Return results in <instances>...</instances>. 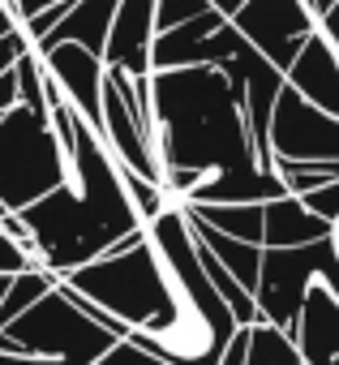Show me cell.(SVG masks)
<instances>
[{
  "label": "cell",
  "instance_id": "27",
  "mask_svg": "<svg viewBox=\"0 0 339 365\" xmlns=\"http://www.w3.org/2000/svg\"><path fill=\"white\" fill-rule=\"evenodd\" d=\"M9 5H14V14H18V18L26 22L31 14H39L43 5H56V0H9Z\"/></svg>",
  "mask_w": 339,
  "mask_h": 365
},
{
  "label": "cell",
  "instance_id": "18",
  "mask_svg": "<svg viewBox=\"0 0 339 365\" xmlns=\"http://www.w3.org/2000/svg\"><path fill=\"white\" fill-rule=\"evenodd\" d=\"M120 180H125V194H129V202H133V211H137L142 224H150L163 207L177 202L172 194L163 190V180H150V176H142V172H133V168H120Z\"/></svg>",
  "mask_w": 339,
  "mask_h": 365
},
{
  "label": "cell",
  "instance_id": "8",
  "mask_svg": "<svg viewBox=\"0 0 339 365\" xmlns=\"http://www.w3.org/2000/svg\"><path fill=\"white\" fill-rule=\"evenodd\" d=\"M271 155L288 159H339V116L301 99L288 82L271 112Z\"/></svg>",
  "mask_w": 339,
  "mask_h": 365
},
{
  "label": "cell",
  "instance_id": "15",
  "mask_svg": "<svg viewBox=\"0 0 339 365\" xmlns=\"http://www.w3.org/2000/svg\"><path fill=\"white\" fill-rule=\"evenodd\" d=\"M112 14H116V0H73V9H69L35 48H52V43H65V39H69V43H86L90 52L103 56Z\"/></svg>",
  "mask_w": 339,
  "mask_h": 365
},
{
  "label": "cell",
  "instance_id": "26",
  "mask_svg": "<svg viewBox=\"0 0 339 365\" xmlns=\"http://www.w3.org/2000/svg\"><path fill=\"white\" fill-rule=\"evenodd\" d=\"M318 26L326 31V39H330V43H335V52H339V9L322 14V18H318Z\"/></svg>",
  "mask_w": 339,
  "mask_h": 365
},
{
  "label": "cell",
  "instance_id": "33",
  "mask_svg": "<svg viewBox=\"0 0 339 365\" xmlns=\"http://www.w3.org/2000/svg\"><path fill=\"white\" fill-rule=\"evenodd\" d=\"M335 9H339V5H335Z\"/></svg>",
  "mask_w": 339,
  "mask_h": 365
},
{
  "label": "cell",
  "instance_id": "30",
  "mask_svg": "<svg viewBox=\"0 0 339 365\" xmlns=\"http://www.w3.org/2000/svg\"><path fill=\"white\" fill-rule=\"evenodd\" d=\"M5 288H9V275H5V271H0V297H5Z\"/></svg>",
  "mask_w": 339,
  "mask_h": 365
},
{
  "label": "cell",
  "instance_id": "10",
  "mask_svg": "<svg viewBox=\"0 0 339 365\" xmlns=\"http://www.w3.org/2000/svg\"><path fill=\"white\" fill-rule=\"evenodd\" d=\"M283 82H288L301 99H309L313 108L339 116V52H335V43L326 39L322 26L309 31V39L301 43V52H296L292 65L283 69Z\"/></svg>",
  "mask_w": 339,
  "mask_h": 365
},
{
  "label": "cell",
  "instance_id": "16",
  "mask_svg": "<svg viewBox=\"0 0 339 365\" xmlns=\"http://www.w3.org/2000/svg\"><path fill=\"white\" fill-rule=\"evenodd\" d=\"M185 207L232 237L262 241V202H185Z\"/></svg>",
  "mask_w": 339,
  "mask_h": 365
},
{
  "label": "cell",
  "instance_id": "12",
  "mask_svg": "<svg viewBox=\"0 0 339 365\" xmlns=\"http://www.w3.org/2000/svg\"><path fill=\"white\" fill-rule=\"evenodd\" d=\"M292 339L301 348V361H309V365L339 361V297L322 279L309 284L301 314L292 322Z\"/></svg>",
  "mask_w": 339,
  "mask_h": 365
},
{
  "label": "cell",
  "instance_id": "23",
  "mask_svg": "<svg viewBox=\"0 0 339 365\" xmlns=\"http://www.w3.org/2000/svg\"><path fill=\"white\" fill-rule=\"evenodd\" d=\"M26 48H31V39H26V31H22V26H14L9 35H0V73L14 69V61H18Z\"/></svg>",
  "mask_w": 339,
  "mask_h": 365
},
{
  "label": "cell",
  "instance_id": "3",
  "mask_svg": "<svg viewBox=\"0 0 339 365\" xmlns=\"http://www.w3.org/2000/svg\"><path fill=\"white\" fill-rule=\"evenodd\" d=\"M61 279H69L73 288H82L90 301H99L103 309H112L129 327H142V331L159 335L172 361H177V339H185L189 331H198L219 352V344L207 331V322L177 292V284H172V275H167L163 258L150 245V232H146V241H137V245H129L120 254H99V258L65 271Z\"/></svg>",
  "mask_w": 339,
  "mask_h": 365
},
{
  "label": "cell",
  "instance_id": "9",
  "mask_svg": "<svg viewBox=\"0 0 339 365\" xmlns=\"http://www.w3.org/2000/svg\"><path fill=\"white\" fill-rule=\"evenodd\" d=\"M48 65V73L56 78V86L65 91V99L99 129L103 125V78L108 65L99 52H90L86 43H52V48H35Z\"/></svg>",
  "mask_w": 339,
  "mask_h": 365
},
{
  "label": "cell",
  "instance_id": "32",
  "mask_svg": "<svg viewBox=\"0 0 339 365\" xmlns=\"http://www.w3.org/2000/svg\"><path fill=\"white\" fill-rule=\"evenodd\" d=\"M0 9H5V0H0Z\"/></svg>",
  "mask_w": 339,
  "mask_h": 365
},
{
  "label": "cell",
  "instance_id": "17",
  "mask_svg": "<svg viewBox=\"0 0 339 365\" xmlns=\"http://www.w3.org/2000/svg\"><path fill=\"white\" fill-rule=\"evenodd\" d=\"M249 327V352H245V365H275V361H296L301 365V348L292 339V331H283L279 322L271 318H254L245 322Z\"/></svg>",
  "mask_w": 339,
  "mask_h": 365
},
{
  "label": "cell",
  "instance_id": "6",
  "mask_svg": "<svg viewBox=\"0 0 339 365\" xmlns=\"http://www.w3.org/2000/svg\"><path fill=\"white\" fill-rule=\"evenodd\" d=\"M146 232H150V245H155V254L163 258L167 275H172L177 292L189 301V309L207 322V331H211V335H215V344L224 348V339H228L241 322L232 318L228 301H224V297L215 292V284L207 279L202 258H198V241H194V228H189V220H185L181 202L163 207V211L146 224Z\"/></svg>",
  "mask_w": 339,
  "mask_h": 365
},
{
  "label": "cell",
  "instance_id": "22",
  "mask_svg": "<svg viewBox=\"0 0 339 365\" xmlns=\"http://www.w3.org/2000/svg\"><path fill=\"white\" fill-rule=\"evenodd\" d=\"M39 258L22 245V241H14L5 228H0V271H5V275H14V271H22V267H35Z\"/></svg>",
  "mask_w": 339,
  "mask_h": 365
},
{
  "label": "cell",
  "instance_id": "28",
  "mask_svg": "<svg viewBox=\"0 0 339 365\" xmlns=\"http://www.w3.org/2000/svg\"><path fill=\"white\" fill-rule=\"evenodd\" d=\"M211 5H215L219 14H228V18H232V14H236V5H241V0H211Z\"/></svg>",
  "mask_w": 339,
  "mask_h": 365
},
{
  "label": "cell",
  "instance_id": "7",
  "mask_svg": "<svg viewBox=\"0 0 339 365\" xmlns=\"http://www.w3.org/2000/svg\"><path fill=\"white\" fill-rule=\"evenodd\" d=\"M232 26L279 69L292 65V56L301 52V43L309 39V31L318 26V14L309 0H241Z\"/></svg>",
  "mask_w": 339,
  "mask_h": 365
},
{
  "label": "cell",
  "instance_id": "29",
  "mask_svg": "<svg viewBox=\"0 0 339 365\" xmlns=\"http://www.w3.org/2000/svg\"><path fill=\"white\" fill-rule=\"evenodd\" d=\"M335 5H339V0H313V14H318V18H322V14H330V9H335Z\"/></svg>",
  "mask_w": 339,
  "mask_h": 365
},
{
  "label": "cell",
  "instance_id": "1",
  "mask_svg": "<svg viewBox=\"0 0 339 365\" xmlns=\"http://www.w3.org/2000/svg\"><path fill=\"white\" fill-rule=\"evenodd\" d=\"M150 103L159 163L207 172V180L181 202H266L288 194L279 176L258 163L241 99L219 65L150 69Z\"/></svg>",
  "mask_w": 339,
  "mask_h": 365
},
{
  "label": "cell",
  "instance_id": "24",
  "mask_svg": "<svg viewBox=\"0 0 339 365\" xmlns=\"http://www.w3.org/2000/svg\"><path fill=\"white\" fill-rule=\"evenodd\" d=\"M245 352H249V327L241 322L228 339H224V348H219V361L224 365H245Z\"/></svg>",
  "mask_w": 339,
  "mask_h": 365
},
{
  "label": "cell",
  "instance_id": "13",
  "mask_svg": "<svg viewBox=\"0 0 339 365\" xmlns=\"http://www.w3.org/2000/svg\"><path fill=\"white\" fill-rule=\"evenodd\" d=\"M330 220L313 215L296 194H279L262 202V245H305L318 237H330Z\"/></svg>",
  "mask_w": 339,
  "mask_h": 365
},
{
  "label": "cell",
  "instance_id": "21",
  "mask_svg": "<svg viewBox=\"0 0 339 365\" xmlns=\"http://www.w3.org/2000/svg\"><path fill=\"white\" fill-rule=\"evenodd\" d=\"M313 215H322V220H330V224H339V176L335 180H326V185H318V190H309V194H296Z\"/></svg>",
  "mask_w": 339,
  "mask_h": 365
},
{
  "label": "cell",
  "instance_id": "11",
  "mask_svg": "<svg viewBox=\"0 0 339 365\" xmlns=\"http://www.w3.org/2000/svg\"><path fill=\"white\" fill-rule=\"evenodd\" d=\"M150 43H155V0H116L103 65L125 73H150Z\"/></svg>",
  "mask_w": 339,
  "mask_h": 365
},
{
  "label": "cell",
  "instance_id": "20",
  "mask_svg": "<svg viewBox=\"0 0 339 365\" xmlns=\"http://www.w3.org/2000/svg\"><path fill=\"white\" fill-rule=\"evenodd\" d=\"M202 9H211V0H155V35L194 18V14H202Z\"/></svg>",
  "mask_w": 339,
  "mask_h": 365
},
{
  "label": "cell",
  "instance_id": "25",
  "mask_svg": "<svg viewBox=\"0 0 339 365\" xmlns=\"http://www.w3.org/2000/svg\"><path fill=\"white\" fill-rule=\"evenodd\" d=\"M14 103H18V73L5 69V73H0V116H5Z\"/></svg>",
  "mask_w": 339,
  "mask_h": 365
},
{
  "label": "cell",
  "instance_id": "19",
  "mask_svg": "<svg viewBox=\"0 0 339 365\" xmlns=\"http://www.w3.org/2000/svg\"><path fill=\"white\" fill-rule=\"evenodd\" d=\"M14 73H18V99L35 112H48V99H43V56L35 52V43L14 61Z\"/></svg>",
  "mask_w": 339,
  "mask_h": 365
},
{
  "label": "cell",
  "instance_id": "2",
  "mask_svg": "<svg viewBox=\"0 0 339 365\" xmlns=\"http://www.w3.org/2000/svg\"><path fill=\"white\" fill-rule=\"evenodd\" d=\"M18 220L31 228L39 262L52 267L56 275L99 258L116 237L142 224L125 194L116 155L108 150V142L99 138V129L86 116L73 129L65 180L56 190H48L43 198L26 202Z\"/></svg>",
  "mask_w": 339,
  "mask_h": 365
},
{
  "label": "cell",
  "instance_id": "4",
  "mask_svg": "<svg viewBox=\"0 0 339 365\" xmlns=\"http://www.w3.org/2000/svg\"><path fill=\"white\" fill-rule=\"evenodd\" d=\"M69 172V150L61 146L48 112L26 108L22 99L0 116V202L22 211L26 202L56 190Z\"/></svg>",
  "mask_w": 339,
  "mask_h": 365
},
{
  "label": "cell",
  "instance_id": "5",
  "mask_svg": "<svg viewBox=\"0 0 339 365\" xmlns=\"http://www.w3.org/2000/svg\"><path fill=\"white\" fill-rule=\"evenodd\" d=\"M9 335H18L39 361H78V365H99V356L112 348V331L86 318L61 288L43 292L31 309H22L14 322H5Z\"/></svg>",
  "mask_w": 339,
  "mask_h": 365
},
{
  "label": "cell",
  "instance_id": "31",
  "mask_svg": "<svg viewBox=\"0 0 339 365\" xmlns=\"http://www.w3.org/2000/svg\"><path fill=\"white\" fill-rule=\"evenodd\" d=\"M330 241H335V250H339V224H335V228H330Z\"/></svg>",
  "mask_w": 339,
  "mask_h": 365
},
{
  "label": "cell",
  "instance_id": "14",
  "mask_svg": "<svg viewBox=\"0 0 339 365\" xmlns=\"http://www.w3.org/2000/svg\"><path fill=\"white\" fill-rule=\"evenodd\" d=\"M181 211H185V220H189V228H194V237L254 292L258 288V271H262V241H245V237H232V232H224V228H215V224H207L202 215H194L185 202H181Z\"/></svg>",
  "mask_w": 339,
  "mask_h": 365
}]
</instances>
